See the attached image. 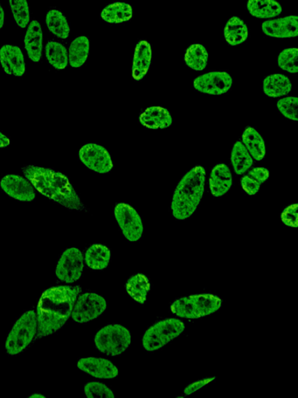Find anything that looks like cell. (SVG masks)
Segmentation results:
<instances>
[{"label": "cell", "instance_id": "603a6c76", "mask_svg": "<svg viewBox=\"0 0 298 398\" xmlns=\"http://www.w3.org/2000/svg\"><path fill=\"white\" fill-rule=\"evenodd\" d=\"M242 143L255 161H260L265 157V142L258 130L247 127L242 134Z\"/></svg>", "mask_w": 298, "mask_h": 398}, {"label": "cell", "instance_id": "f546056e", "mask_svg": "<svg viewBox=\"0 0 298 398\" xmlns=\"http://www.w3.org/2000/svg\"><path fill=\"white\" fill-rule=\"evenodd\" d=\"M46 24L48 30L59 38L66 40L70 34V27H69L67 19L60 10L48 11L46 16Z\"/></svg>", "mask_w": 298, "mask_h": 398}, {"label": "cell", "instance_id": "30bf717a", "mask_svg": "<svg viewBox=\"0 0 298 398\" xmlns=\"http://www.w3.org/2000/svg\"><path fill=\"white\" fill-rule=\"evenodd\" d=\"M114 216L123 233V235L128 242L140 241L143 235V223L138 212L126 203L116 205Z\"/></svg>", "mask_w": 298, "mask_h": 398}, {"label": "cell", "instance_id": "f1b7e54d", "mask_svg": "<svg viewBox=\"0 0 298 398\" xmlns=\"http://www.w3.org/2000/svg\"><path fill=\"white\" fill-rule=\"evenodd\" d=\"M231 161L234 171L238 175L245 174L253 164V158L240 141L235 142L233 147Z\"/></svg>", "mask_w": 298, "mask_h": 398}, {"label": "cell", "instance_id": "6da1fadb", "mask_svg": "<svg viewBox=\"0 0 298 398\" xmlns=\"http://www.w3.org/2000/svg\"><path fill=\"white\" fill-rule=\"evenodd\" d=\"M81 292L80 286H59L41 295L37 307L38 330L34 339L47 337L66 325Z\"/></svg>", "mask_w": 298, "mask_h": 398}, {"label": "cell", "instance_id": "9c48e42d", "mask_svg": "<svg viewBox=\"0 0 298 398\" xmlns=\"http://www.w3.org/2000/svg\"><path fill=\"white\" fill-rule=\"evenodd\" d=\"M84 269V256L76 248L66 249L61 256L55 274L61 282L72 284L81 278Z\"/></svg>", "mask_w": 298, "mask_h": 398}, {"label": "cell", "instance_id": "2e32d148", "mask_svg": "<svg viewBox=\"0 0 298 398\" xmlns=\"http://www.w3.org/2000/svg\"><path fill=\"white\" fill-rule=\"evenodd\" d=\"M262 30L266 36L273 38H288L298 36V17L290 15L263 22Z\"/></svg>", "mask_w": 298, "mask_h": 398}, {"label": "cell", "instance_id": "4fadbf2b", "mask_svg": "<svg viewBox=\"0 0 298 398\" xmlns=\"http://www.w3.org/2000/svg\"><path fill=\"white\" fill-rule=\"evenodd\" d=\"M0 186L6 195L22 202H31L36 197L33 186L22 176L9 175L3 177Z\"/></svg>", "mask_w": 298, "mask_h": 398}, {"label": "cell", "instance_id": "5b68a950", "mask_svg": "<svg viewBox=\"0 0 298 398\" xmlns=\"http://www.w3.org/2000/svg\"><path fill=\"white\" fill-rule=\"evenodd\" d=\"M38 330L37 314L33 311L24 313L13 325L6 341V351L15 355L24 351L36 338Z\"/></svg>", "mask_w": 298, "mask_h": 398}, {"label": "cell", "instance_id": "277c9868", "mask_svg": "<svg viewBox=\"0 0 298 398\" xmlns=\"http://www.w3.org/2000/svg\"><path fill=\"white\" fill-rule=\"evenodd\" d=\"M223 301L211 294L194 295L180 298L171 306V311L179 318L198 319L217 312Z\"/></svg>", "mask_w": 298, "mask_h": 398}, {"label": "cell", "instance_id": "44dd1931", "mask_svg": "<svg viewBox=\"0 0 298 398\" xmlns=\"http://www.w3.org/2000/svg\"><path fill=\"white\" fill-rule=\"evenodd\" d=\"M262 89L268 97L277 98L288 94L292 90V84L287 75L272 74L263 80Z\"/></svg>", "mask_w": 298, "mask_h": 398}, {"label": "cell", "instance_id": "8fae6325", "mask_svg": "<svg viewBox=\"0 0 298 398\" xmlns=\"http://www.w3.org/2000/svg\"><path fill=\"white\" fill-rule=\"evenodd\" d=\"M81 162L90 170L99 174H107L114 167L108 151L96 143H88L79 152Z\"/></svg>", "mask_w": 298, "mask_h": 398}, {"label": "cell", "instance_id": "83f0119b", "mask_svg": "<svg viewBox=\"0 0 298 398\" xmlns=\"http://www.w3.org/2000/svg\"><path fill=\"white\" fill-rule=\"evenodd\" d=\"M89 52V40L86 36L76 38L69 47L68 63L73 68L84 65Z\"/></svg>", "mask_w": 298, "mask_h": 398}, {"label": "cell", "instance_id": "8992f818", "mask_svg": "<svg viewBox=\"0 0 298 398\" xmlns=\"http://www.w3.org/2000/svg\"><path fill=\"white\" fill-rule=\"evenodd\" d=\"M185 330L183 321L176 319H165L157 322L145 332L142 338V346L148 352H154L174 340Z\"/></svg>", "mask_w": 298, "mask_h": 398}, {"label": "cell", "instance_id": "9a60e30c", "mask_svg": "<svg viewBox=\"0 0 298 398\" xmlns=\"http://www.w3.org/2000/svg\"><path fill=\"white\" fill-rule=\"evenodd\" d=\"M0 64L6 74L20 78L25 73L24 54L17 46L5 45L0 49Z\"/></svg>", "mask_w": 298, "mask_h": 398}, {"label": "cell", "instance_id": "ab89813d", "mask_svg": "<svg viewBox=\"0 0 298 398\" xmlns=\"http://www.w3.org/2000/svg\"><path fill=\"white\" fill-rule=\"evenodd\" d=\"M10 139L2 133H0V148H6L10 145Z\"/></svg>", "mask_w": 298, "mask_h": 398}, {"label": "cell", "instance_id": "e575fe53", "mask_svg": "<svg viewBox=\"0 0 298 398\" xmlns=\"http://www.w3.org/2000/svg\"><path fill=\"white\" fill-rule=\"evenodd\" d=\"M277 63L283 71L290 73H297L298 71L297 49L284 50L280 53Z\"/></svg>", "mask_w": 298, "mask_h": 398}, {"label": "cell", "instance_id": "52a82bcc", "mask_svg": "<svg viewBox=\"0 0 298 398\" xmlns=\"http://www.w3.org/2000/svg\"><path fill=\"white\" fill-rule=\"evenodd\" d=\"M94 341L99 352L110 356H119L131 345V335L126 327L109 325L96 333Z\"/></svg>", "mask_w": 298, "mask_h": 398}, {"label": "cell", "instance_id": "8d00e7d4", "mask_svg": "<svg viewBox=\"0 0 298 398\" xmlns=\"http://www.w3.org/2000/svg\"><path fill=\"white\" fill-rule=\"evenodd\" d=\"M84 392L89 398H114L113 390L106 384L100 382H89L86 384Z\"/></svg>", "mask_w": 298, "mask_h": 398}, {"label": "cell", "instance_id": "7c38bea8", "mask_svg": "<svg viewBox=\"0 0 298 398\" xmlns=\"http://www.w3.org/2000/svg\"><path fill=\"white\" fill-rule=\"evenodd\" d=\"M233 80L226 72H211L193 80V87L200 93L221 95L230 91Z\"/></svg>", "mask_w": 298, "mask_h": 398}, {"label": "cell", "instance_id": "f35d334b", "mask_svg": "<svg viewBox=\"0 0 298 398\" xmlns=\"http://www.w3.org/2000/svg\"><path fill=\"white\" fill-rule=\"evenodd\" d=\"M216 377H212V378H206L190 384L188 387L185 388L184 395H191L193 393L196 392L197 390L203 388L207 385V384L210 383L214 380H216Z\"/></svg>", "mask_w": 298, "mask_h": 398}, {"label": "cell", "instance_id": "3957f363", "mask_svg": "<svg viewBox=\"0 0 298 398\" xmlns=\"http://www.w3.org/2000/svg\"><path fill=\"white\" fill-rule=\"evenodd\" d=\"M206 170L197 166L186 174L173 194L171 209L178 221L190 218L197 210L204 196Z\"/></svg>", "mask_w": 298, "mask_h": 398}, {"label": "cell", "instance_id": "d6a6232c", "mask_svg": "<svg viewBox=\"0 0 298 398\" xmlns=\"http://www.w3.org/2000/svg\"><path fill=\"white\" fill-rule=\"evenodd\" d=\"M185 63L193 71H204L209 63V53L205 47L200 44L191 45L185 54Z\"/></svg>", "mask_w": 298, "mask_h": 398}, {"label": "cell", "instance_id": "5bb4252c", "mask_svg": "<svg viewBox=\"0 0 298 398\" xmlns=\"http://www.w3.org/2000/svg\"><path fill=\"white\" fill-rule=\"evenodd\" d=\"M77 367L82 371L98 379H113L119 374V369L112 362L103 358H82Z\"/></svg>", "mask_w": 298, "mask_h": 398}, {"label": "cell", "instance_id": "4316f807", "mask_svg": "<svg viewBox=\"0 0 298 398\" xmlns=\"http://www.w3.org/2000/svg\"><path fill=\"white\" fill-rule=\"evenodd\" d=\"M131 6L126 3H115L107 6L101 13V17L110 24H120L128 22L133 17Z\"/></svg>", "mask_w": 298, "mask_h": 398}, {"label": "cell", "instance_id": "60d3db41", "mask_svg": "<svg viewBox=\"0 0 298 398\" xmlns=\"http://www.w3.org/2000/svg\"><path fill=\"white\" fill-rule=\"evenodd\" d=\"M4 20H5L4 10L3 9V6H1V4H0V29H3V27L4 25Z\"/></svg>", "mask_w": 298, "mask_h": 398}, {"label": "cell", "instance_id": "b9f144b4", "mask_svg": "<svg viewBox=\"0 0 298 398\" xmlns=\"http://www.w3.org/2000/svg\"><path fill=\"white\" fill-rule=\"evenodd\" d=\"M30 398H45V396L40 394H33L29 397Z\"/></svg>", "mask_w": 298, "mask_h": 398}, {"label": "cell", "instance_id": "484cf974", "mask_svg": "<svg viewBox=\"0 0 298 398\" xmlns=\"http://www.w3.org/2000/svg\"><path fill=\"white\" fill-rule=\"evenodd\" d=\"M224 34L228 45L235 46L245 42L248 36V29L244 20L233 17L227 22Z\"/></svg>", "mask_w": 298, "mask_h": 398}, {"label": "cell", "instance_id": "d6986e66", "mask_svg": "<svg viewBox=\"0 0 298 398\" xmlns=\"http://www.w3.org/2000/svg\"><path fill=\"white\" fill-rule=\"evenodd\" d=\"M141 124L150 129H165L172 123V116L162 107H151L145 110L140 116Z\"/></svg>", "mask_w": 298, "mask_h": 398}, {"label": "cell", "instance_id": "e0dca14e", "mask_svg": "<svg viewBox=\"0 0 298 398\" xmlns=\"http://www.w3.org/2000/svg\"><path fill=\"white\" fill-rule=\"evenodd\" d=\"M24 44L29 58L34 63H38L43 57V32L38 20H32L29 24L25 34Z\"/></svg>", "mask_w": 298, "mask_h": 398}, {"label": "cell", "instance_id": "d4e9b609", "mask_svg": "<svg viewBox=\"0 0 298 398\" xmlns=\"http://www.w3.org/2000/svg\"><path fill=\"white\" fill-rule=\"evenodd\" d=\"M126 286L131 298L140 304L145 303L151 288L149 280L147 276L142 273L135 274L128 279Z\"/></svg>", "mask_w": 298, "mask_h": 398}, {"label": "cell", "instance_id": "7402d4cb", "mask_svg": "<svg viewBox=\"0 0 298 398\" xmlns=\"http://www.w3.org/2000/svg\"><path fill=\"white\" fill-rule=\"evenodd\" d=\"M247 10L256 18L270 19L281 15L282 8L275 0H248Z\"/></svg>", "mask_w": 298, "mask_h": 398}, {"label": "cell", "instance_id": "836d02e7", "mask_svg": "<svg viewBox=\"0 0 298 398\" xmlns=\"http://www.w3.org/2000/svg\"><path fill=\"white\" fill-rule=\"evenodd\" d=\"M10 9L17 24L20 29L30 23V9L27 0H9Z\"/></svg>", "mask_w": 298, "mask_h": 398}, {"label": "cell", "instance_id": "cb8c5ba5", "mask_svg": "<svg viewBox=\"0 0 298 398\" xmlns=\"http://www.w3.org/2000/svg\"><path fill=\"white\" fill-rule=\"evenodd\" d=\"M110 251L105 245L94 244L87 250L84 262L89 269L103 270L107 267L110 260Z\"/></svg>", "mask_w": 298, "mask_h": 398}, {"label": "cell", "instance_id": "ba28073f", "mask_svg": "<svg viewBox=\"0 0 298 398\" xmlns=\"http://www.w3.org/2000/svg\"><path fill=\"white\" fill-rule=\"evenodd\" d=\"M107 303L105 298L94 293H83L76 300L72 312V318L80 324L87 323L107 310Z\"/></svg>", "mask_w": 298, "mask_h": 398}, {"label": "cell", "instance_id": "74e56055", "mask_svg": "<svg viewBox=\"0 0 298 398\" xmlns=\"http://www.w3.org/2000/svg\"><path fill=\"white\" fill-rule=\"evenodd\" d=\"M298 205L293 204L284 209L281 215L282 221L290 228H297Z\"/></svg>", "mask_w": 298, "mask_h": 398}, {"label": "cell", "instance_id": "d590c367", "mask_svg": "<svg viewBox=\"0 0 298 398\" xmlns=\"http://www.w3.org/2000/svg\"><path fill=\"white\" fill-rule=\"evenodd\" d=\"M277 108L285 118L294 121H298V98L286 97L277 102Z\"/></svg>", "mask_w": 298, "mask_h": 398}, {"label": "cell", "instance_id": "4dcf8cb0", "mask_svg": "<svg viewBox=\"0 0 298 398\" xmlns=\"http://www.w3.org/2000/svg\"><path fill=\"white\" fill-rule=\"evenodd\" d=\"M269 177V170L265 168H255L248 174L241 178V185L242 189L249 196H254L260 191L261 185L265 183Z\"/></svg>", "mask_w": 298, "mask_h": 398}, {"label": "cell", "instance_id": "7a4b0ae2", "mask_svg": "<svg viewBox=\"0 0 298 398\" xmlns=\"http://www.w3.org/2000/svg\"><path fill=\"white\" fill-rule=\"evenodd\" d=\"M23 173L40 194L70 210H86L68 177L50 168L27 165Z\"/></svg>", "mask_w": 298, "mask_h": 398}, {"label": "cell", "instance_id": "ac0fdd59", "mask_svg": "<svg viewBox=\"0 0 298 398\" xmlns=\"http://www.w3.org/2000/svg\"><path fill=\"white\" fill-rule=\"evenodd\" d=\"M210 190L214 197L225 196L232 185V174L225 163L218 164L211 171L209 180Z\"/></svg>", "mask_w": 298, "mask_h": 398}, {"label": "cell", "instance_id": "ffe728a7", "mask_svg": "<svg viewBox=\"0 0 298 398\" xmlns=\"http://www.w3.org/2000/svg\"><path fill=\"white\" fill-rule=\"evenodd\" d=\"M151 47L147 40H141L135 47L133 75L135 80H141L147 75L151 65Z\"/></svg>", "mask_w": 298, "mask_h": 398}, {"label": "cell", "instance_id": "1f68e13d", "mask_svg": "<svg viewBox=\"0 0 298 398\" xmlns=\"http://www.w3.org/2000/svg\"><path fill=\"white\" fill-rule=\"evenodd\" d=\"M45 56L50 63L57 70H64L68 63L66 47L59 43L50 40L45 46Z\"/></svg>", "mask_w": 298, "mask_h": 398}]
</instances>
